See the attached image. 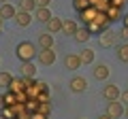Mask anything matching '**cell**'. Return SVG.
<instances>
[{"mask_svg": "<svg viewBox=\"0 0 128 119\" xmlns=\"http://www.w3.org/2000/svg\"><path fill=\"white\" fill-rule=\"evenodd\" d=\"M36 53H38L36 47H34V43H30V41H22V43H17V47H15V55H17L19 62H32Z\"/></svg>", "mask_w": 128, "mask_h": 119, "instance_id": "1", "label": "cell"}, {"mask_svg": "<svg viewBox=\"0 0 128 119\" xmlns=\"http://www.w3.org/2000/svg\"><path fill=\"white\" fill-rule=\"evenodd\" d=\"M64 68L70 70V72L81 68V58H79V53H66L64 55Z\"/></svg>", "mask_w": 128, "mask_h": 119, "instance_id": "2", "label": "cell"}, {"mask_svg": "<svg viewBox=\"0 0 128 119\" xmlns=\"http://www.w3.org/2000/svg\"><path fill=\"white\" fill-rule=\"evenodd\" d=\"M120 87L115 85V83H107L105 87H102V98H105L107 102H111V100H120Z\"/></svg>", "mask_w": 128, "mask_h": 119, "instance_id": "3", "label": "cell"}, {"mask_svg": "<svg viewBox=\"0 0 128 119\" xmlns=\"http://www.w3.org/2000/svg\"><path fill=\"white\" fill-rule=\"evenodd\" d=\"M68 87H70V92H75V94H81V92H86L88 89V81H86V77H73L68 81Z\"/></svg>", "mask_w": 128, "mask_h": 119, "instance_id": "4", "label": "cell"}, {"mask_svg": "<svg viewBox=\"0 0 128 119\" xmlns=\"http://www.w3.org/2000/svg\"><path fill=\"white\" fill-rule=\"evenodd\" d=\"M36 58H38V62H41L43 66H51L56 62V51L54 49H38Z\"/></svg>", "mask_w": 128, "mask_h": 119, "instance_id": "5", "label": "cell"}, {"mask_svg": "<svg viewBox=\"0 0 128 119\" xmlns=\"http://www.w3.org/2000/svg\"><path fill=\"white\" fill-rule=\"evenodd\" d=\"M107 115H109V117H113V119L122 117V115H124V104H122L120 100H111V102H107Z\"/></svg>", "mask_w": 128, "mask_h": 119, "instance_id": "6", "label": "cell"}, {"mask_svg": "<svg viewBox=\"0 0 128 119\" xmlns=\"http://www.w3.org/2000/svg\"><path fill=\"white\" fill-rule=\"evenodd\" d=\"M98 43H100L102 47H113L115 43H118V32H113V30H105V32L98 36Z\"/></svg>", "mask_w": 128, "mask_h": 119, "instance_id": "7", "label": "cell"}, {"mask_svg": "<svg viewBox=\"0 0 128 119\" xmlns=\"http://www.w3.org/2000/svg\"><path fill=\"white\" fill-rule=\"evenodd\" d=\"M100 13H102V11H96L94 6H88L86 11H81V13H79V17H81V21L86 23V28H88V26H90V23L94 21V19L98 17V15H100Z\"/></svg>", "mask_w": 128, "mask_h": 119, "instance_id": "8", "label": "cell"}, {"mask_svg": "<svg viewBox=\"0 0 128 119\" xmlns=\"http://www.w3.org/2000/svg\"><path fill=\"white\" fill-rule=\"evenodd\" d=\"M13 19H15V23H17L19 28H28V26H30V21H32V15L28 13V11H19L17 9V13H15Z\"/></svg>", "mask_w": 128, "mask_h": 119, "instance_id": "9", "label": "cell"}, {"mask_svg": "<svg viewBox=\"0 0 128 119\" xmlns=\"http://www.w3.org/2000/svg\"><path fill=\"white\" fill-rule=\"evenodd\" d=\"M111 74V68L107 64H96L94 66V79H98V81H107Z\"/></svg>", "mask_w": 128, "mask_h": 119, "instance_id": "10", "label": "cell"}, {"mask_svg": "<svg viewBox=\"0 0 128 119\" xmlns=\"http://www.w3.org/2000/svg\"><path fill=\"white\" fill-rule=\"evenodd\" d=\"M38 49H54V34L49 32L38 34Z\"/></svg>", "mask_w": 128, "mask_h": 119, "instance_id": "11", "label": "cell"}, {"mask_svg": "<svg viewBox=\"0 0 128 119\" xmlns=\"http://www.w3.org/2000/svg\"><path fill=\"white\" fill-rule=\"evenodd\" d=\"M45 26H47V32L49 34H60L62 32V19L60 17H54V15H51V19L45 23Z\"/></svg>", "mask_w": 128, "mask_h": 119, "instance_id": "12", "label": "cell"}, {"mask_svg": "<svg viewBox=\"0 0 128 119\" xmlns=\"http://www.w3.org/2000/svg\"><path fill=\"white\" fill-rule=\"evenodd\" d=\"M34 17H36V21L47 23L51 19V11L47 9V6H36V9H34Z\"/></svg>", "mask_w": 128, "mask_h": 119, "instance_id": "13", "label": "cell"}, {"mask_svg": "<svg viewBox=\"0 0 128 119\" xmlns=\"http://www.w3.org/2000/svg\"><path fill=\"white\" fill-rule=\"evenodd\" d=\"M19 70H22V77H26V79H34L36 77V68H34L32 62H22Z\"/></svg>", "mask_w": 128, "mask_h": 119, "instance_id": "14", "label": "cell"}, {"mask_svg": "<svg viewBox=\"0 0 128 119\" xmlns=\"http://www.w3.org/2000/svg\"><path fill=\"white\" fill-rule=\"evenodd\" d=\"M15 13H17V9H15L13 4H9V2L0 4V17H2V19H13Z\"/></svg>", "mask_w": 128, "mask_h": 119, "instance_id": "15", "label": "cell"}, {"mask_svg": "<svg viewBox=\"0 0 128 119\" xmlns=\"http://www.w3.org/2000/svg\"><path fill=\"white\" fill-rule=\"evenodd\" d=\"M105 15H107L109 21H120V19H122V9L115 6V4H109V9L105 11Z\"/></svg>", "mask_w": 128, "mask_h": 119, "instance_id": "16", "label": "cell"}, {"mask_svg": "<svg viewBox=\"0 0 128 119\" xmlns=\"http://www.w3.org/2000/svg\"><path fill=\"white\" fill-rule=\"evenodd\" d=\"M77 30H79V26H77L75 19H66V21H62V32L66 34V36H73Z\"/></svg>", "mask_w": 128, "mask_h": 119, "instance_id": "17", "label": "cell"}, {"mask_svg": "<svg viewBox=\"0 0 128 119\" xmlns=\"http://www.w3.org/2000/svg\"><path fill=\"white\" fill-rule=\"evenodd\" d=\"M90 36H92V34H90V30H88L86 26H83V28H79L77 32L73 34V38H75L77 43H81V45H83V43H88V41H90Z\"/></svg>", "mask_w": 128, "mask_h": 119, "instance_id": "18", "label": "cell"}, {"mask_svg": "<svg viewBox=\"0 0 128 119\" xmlns=\"http://www.w3.org/2000/svg\"><path fill=\"white\" fill-rule=\"evenodd\" d=\"M115 55H118L120 62L128 64V43H122V45H118V49H115Z\"/></svg>", "mask_w": 128, "mask_h": 119, "instance_id": "19", "label": "cell"}, {"mask_svg": "<svg viewBox=\"0 0 128 119\" xmlns=\"http://www.w3.org/2000/svg\"><path fill=\"white\" fill-rule=\"evenodd\" d=\"M109 4H111V0H90V6H94L96 11H102V13L109 9Z\"/></svg>", "mask_w": 128, "mask_h": 119, "instance_id": "20", "label": "cell"}, {"mask_svg": "<svg viewBox=\"0 0 128 119\" xmlns=\"http://www.w3.org/2000/svg\"><path fill=\"white\" fill-rule=\"evenodd\" d=\"M79 58H81V64H92V62H94V51L86 47V49L79 53Z\"/></svg>", "mask_w": 128, "mask_h": 119, "instance_id": "21", "label": "cell"}, {"mask_svg": "<svg viewBox=\"0 0 128 119\" xmlns=\"http://www.w3.org/2000/svg\"><path fill=\"white\" fill-rule=\"evenodd\" d=\"M34 9H36V2H34V0H19V11H28V13H32Z\"/></svg>", "mask_w": 128, "mask_h": 119, "instance_id": "22", "label": "cell"}, {"mask_svg": "<svg viewBox=\"0 0 128 119\" xmlns=\"http://www.w3.org/2000/svg\"><path fill=\"white\" fill-rule=\"evenodd\" d=\"M88 6H90V0H73V9L77 11V13H81V11H86Z\"/></svg>", "mask_w": 128, "mask_h": 119, "instance_id": "23", "label": "cell"}, {"mask_svg": "<svg viewBox=\"0 0 128 119\" xmlns=\"http://www.w3.org/2000/svg\"><path fill=\"white\" fill-rule=\"evenodd\" d=\"M0 113H2V117H6V119H15L17 117V109H15V106H4Z\"/></svg>", "mask_w": 128, "mask_h": 119, "instance_id": "24", "label": "cell"}, {"mask_svg": "<svg viewBox=\"0 0 128 119\" xmlns=\"http://www.w3.org/2000/svg\"><path fill=\"white\" fill-rule=\"evenodd\" d=\"M11 81H13V77L9 72H0V87H9Z\"/></svg>", "mask_w": 128, "mask_h": 119, "instance_id": "25", "label": "cell"}, {"mask_svg": "<svg viewBox=\"0 0 128 119\" xmlns=\"http://www.w3.org/2000/svg\"><path fill=\"white\" fill-rule=\"evenodd\" d=\"M36 111H38V113H43V115H49L51 113V102H38Z\"/></svg>", "mask_w": 128, "mask_h": 119, "instance_id": "26", "label": "cell"}, {"mask_svg": "<svg viewBox=\"0 0 128 119\" xmlns=\"http://www.w3.org/2000/svg\"><path fill=\"white\" fill-rule=\"evenodd\" d=\"M17 104V96H15V94H4V106H15Z\"/></svg>", "mask_w": 128, "mask_h": 119, "instance_id": "27", "label": "cell"}, {"mask_svg": "<svg viewBox=\"0 0 128 119\" xmlns=\"http://www.w3.org/2000/svg\"><path fill=\"white\" fill-rule=\"evenodd\" d=\"M118 34H120V38H122L124 43H128V28H122V30H120Z\"/></svg>", "mask_w": 128, "mask_h": 119, "instance_id": "28", "label": "cell"}, {"mask_svg": "<svg viewBox=\"0 0 128 119\" xmlns=\"http://www.w3.org/2000/svg\"><path fill=\"white\" fill-rule=\"evenodd\" d=\"M30 119H47V115H43V113H38V111H34V113L30 115Z\"/></svg>", "mask_w": 128, "mask_h": 119, "instance_id": "29", "label": "cell"}, {"mask_svg": "<svg viewBox=\"0 0 128 119\" xmlns=\"http://www.w3.org/2000/svg\"><path fill=\"white\" fill-rule=\"evenodd\" d=\"M126 2H128V0H111V4L120 6V9H124V6H126Z\"/></svg>", "mask_w": 128, "mask_h": 119, "instance_id": "30", "label": "cell"}, {"mask_svg": "<svg viewBox=\"0 0 128 119\" xmlns=\"http://www.w3.org/2000/svg\"><path fill=\"white\" fill-rule=\"evenodd\" d=\"M34 2H36V6H47V9L51 4V0H34Z\"/></svg>", "mask_w": 128, "mask_h": 119, "instance_id": "31", "label": "cell"}, {"mask_svg": "<svg viewBox=\"0 0 128 119\" xmlns=\"http://www.w3.org/2000/svg\"><path fill=\"white\" fill-rule=\"evenodd\" d=\"M120 100H122L124 104H128V89H126V92H122V94H120Z\"/></svg>", "mask_w": 128, "mask_h": 119, "instance_id": "32", "label": "cell"}, {"mask_svg": "<svg viewBox=\"0 0 128 119\" xmlns=\"http://www.w3.org/2000/svg\"><path fill=\"white\" fill-rule=\"evenodd\" d=\"M4 109V96H2V94H0V111Z\"/></svg>", "mask_w": 128, "mask_h": 119, "instance_id": "33", "label": "cell"}, {"mask_svg": "<svg viewBox=\"0 0 128 119\" xmlns=\"http://www.w3.org/2000/svg\"><path fill=\"white\" fill-rule=\"evenodd\" d=\"M122 21H124V28H128V15H124V17H122Z\"/></svg>", "mask_w": 128, "mask_h": 119, "instance_id": "34", "label": "cell"}, {"mask_svg": "<svg viewBox=\"0 0 128 119\" xmlns=\"http://www.w3.org/2000/svg\"><path fill=\"white\" fill-rule=\"evenodd\" d=\"M98 119H113V117H109V115L105 113V115H100V117H98Z\"/></svg>", "mask_w": 128, "mask_h": 119, "instance_id": "35", "label": "cell"}, {"mask_svg": "<svg viewBox=\"0 0 128 119\" xmlns=\"http://www.w3.org/2000/svg\"><path fill=\"white\" fill-rule=\"evenodd\" d=\"M124 115H126V117H128V104L124 106Z\"/></svg>", "mask_w": 128, "mask_h": 119, "instance_id": "36", "label": "cell"}, {"mask_svg": "<svg viewBox=\"0 0 128 119\" xmlns=\"http://www.w3.org/2000/svg\"><path fill=\"white\" fill-rule=\"evenodd\" d=\"M2 21H4V19H2V17H0V32H2Z\"/></svg>", "mask_w": 128, "mask_h": 119, "instance_id": "37", "label": "cell"}, {"mask_svg": "<svg viewBox=\"0 0 128 119\" xmlns=\"http://www.w3.org/2000/svg\"><path fill=\"white\" fill-rule=\"evenodd\" d=\"M4 2H9V0H0V4H4Z\"/></svg>", "mask_w": 128, "mask_h": 119, "instance_id": "38", "label": "cell"}, {"mask_svg": "<svg viewBox=\"0 0 128 119\" xmlns=\"http://www.w3.org/2000/svg\"><path fill=\"white\" fill-rule=\"evenodd\" d=\"M0 119H6V117H2V115H0Z\"/></svg>", "mask_w": 128, "mask_h": 119, "instance_id": "39", "label": "cell"}, {"mask_svg": "<svg viewBox=\"0 0 128 119\" xmlns=\"http://www.w3.org/2000/svg\"><path fill=\"white\" fill-rule=\"evenodd\" d=\"M15 119H19V117H15Z\"/></svg>", "mask_w": 128, "mask_h": 119, "instance_id": "40", "label": "cell"}]
</instances>
